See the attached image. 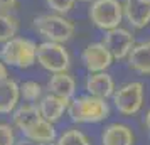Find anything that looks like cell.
<instances>
[{
  "instance_id": "cell-1",
  "label": "cell",
  "mask_w": 150,
  "mask_h": 145,
  "mask_svg": "<svg viewBox=\"0 0 150 145\" xmlns=\"http://www.w3.org/2000/svg\"><path fill=\"white\" fill-rule=\"evenodd\" d=\"M68 113L76 123H98L108 118L110 105L103 98L84 95V96H76L69 101Z\"/></svg>"
},
{
  "instance_id": "cell-2",
  "label": "cell",
  "mask_w": 150,
  "mask_h": 145,
  "mask_svg": "<svg viewBox=\"0 0 150 145\" xmlns=\"http://www.w3.org/2000/svg\"><path fill=\"white\" fill-rule=\"evenodd\" d=\"M0 59L12 68H30L37 61V44L25 37H12L4 42L0 49Z\"/></svg>"
},
{
  "instance_id": "cell-3",
  "label": "cell",
  "mask_w": 150,
  "mask_h": 145,
  "mask_svg": "<svg viewBox=\"0 0 150 145\" xmlns=\"http://www.w3.org/2000/svg\"><path fill=\"white\" fill-rule=\"evenodd\" d=\"M34 29L46 41L64 44L74 35V24L61 14H42L34 17Z\"/></svg>"
},
{
  "instance_id": "cell-4",
  "label": "cell",
  "mask_w": 150,
  "mask_h": 145,
  "mask_svg": "<svg viewBox=\"0 0 150 145\" xmlns=\"http://www.w3.org/2000/svg\"><path fill=\"white\" fill-rule=\"evenodd\" d=\"M89 19L101 30L120 27L123 21V5L120 0H93L89 4Z\"/></svg>"
},
{
  "instance_id": "cell-5",
  "label": "cell",
  "mask_w": 150,
  "mask_h": 145,
  "mask_svg": "<svg viewBox=\"0 0 150 145\" xmlns=\"http://www.w3.org/2000/svg\"><path fill=\"white\" fill-rule=\"evenodd\" d=\"M37 62L49 73H68L71 66V56L64 44L44 41L37 44Z\"/></svg>"
},
{
  "instance_id": "cell-6",
  "label": "cell",
  "mask_w": 150,
  "mask_h": 145,
  "mask_svg": "<svg viewBox=\"0 0 150 145\" xmlns=\"http://www.w3.org/2000/svg\"><path fill=\"white\" fill-rule=\"evenodd\" d=\"M113 105L122 115H135L143 105V84L140 81L123 84L113 93Z\"/></svg>"
},
{
  "instance_id": "cell-7",
  "label": "cell",
  "mask_w": 150,
  "mask_h": 145,
  "mask_svg": "<svg viewBox=\"0 0 150 145\" xmlns=\"http://www.w3.org/2000/svg\"><path fill=\"white\" fill-rule=\"evenodd\" d=\"M103 44L108 49L113 59H127L130 51L135 46V37L128 29L123 27H115L110 29L103 35Z\"/></svg>"
},
{
  "instance_id": "cell-8",
  "label": "cell",
  "mask_w": 150,
  "mask_h": 145,
  "mask_svg": "<svg viewBox=\"0 0 150 145\" xmlns=\"http://www.w3.org/2000/svg\"><path fill=\"white\" fill-rule=\"evenodd\" d=\"M83 64L89 73H101L111 66L113 56L108 49L105 47L103 42H91L88 44L81 54Z\"/></svg>"
},
{
  "instance_id": "cell-9",
  "label": "cell",
  "mask_w": 150,
  "mask_h": 145,
  "mask_svg": "<svg viewBox=\"0 0 150 145\" xmlns=\"http://www.w3.org/2000/svg\"><path fill=\"white\" fill-rule=\"evenodd\" d=\"M123 19L133 29H143L150 24V0H122Z\"/></svg>"
},
{
  "instance_id": "cell-10",
  "label": "cell",
  "mask_w": 150,
  "mask_h": 145,
  "mask_svg": "<svg viewBox=\"0 0 150 145\" xmlns=\"http://www.w3.org/2000/svg\"><path fill=\"white\" fill-rule=\"evenodd\" d=\"M69 101L71 100H66V98L49 93L47 96H42L39 100L37 106H39V111H41V117L44 120L51 122V123H54L64 115V111H68Z\"/></svg>"
},
{
  "instance_id": "cell-11",
  "label": "cell",
  "mask_w": 150,
  "mask_h": 145,
  "mask_svg": "<svg viewBox=\"0 0 150 145\" xmlns=\"http://www.w3.org/2000/svg\"><path fill=\"white\" fill-rule=\"evenodd\" d=\"M86 91L88 95H93L96 98H103L108 100L113 96L115 93V83L113 78L108 73H89V76L86 78Z\"/></svg>"
},
{
  "instance_id": "cell-12",
  "label": "cell",
  "mask_w": 150,
  "mask_h": 145,
  "mask_svg": "<svg viewBox=\"0 0 150 145\" xmlns=\"http://www.w3.org/2000/svg\"><path fill=\"white\" fill-rule=\"evenodd\" d=\"M21 98V86L14 79L5 78L0 81V113H12Z\"/></svg>"
},
{
  "instance_id": "cell-13",
  "label": "cell",
  "mask_w": 150,
  "mask_h": 145,
  "mask_svg": "<svg viewBox=\"0 0 150 145\" xmlns=\"http://www.w3.org/2000/svg\"><path fill=\"white\" fill-rule=\"evenodd\" d=\"M47 90L52 95H57L66 100H73L76 93V81L68 73H54L47 81Z\"/></svg>"
},
{
  "instance_id": "cell-14",
  "label": "cell",
  "mask_w": 150,
  "mask_h": 145,
  "mask_svg": "<svg viewBox=\"0 0 150 145\" xmlns=\"http://www.w3.org/2000/svg\"><path fill=\"white\" fill-rule=\"evenodd\" d=\"M127 59L133 71L140 74H150V41L135 44Z\"/></svg>"
},
{
  "instance_id": "cell-15",
  "label": "cell",
  "mask_w": 150,
  "mask_h": 145,
  "mask_svg": "<svg viewBox=\"0 0 150 145\" xmlns=\"http://www.w3.org/2000/svg\"><path fill=\"white\" fill-rule=\"evenodd\" d=\"M103 145H133V133L127 125L113 123L106 127L101 137Z\"/></svg>"
},
{
  "instance_id": "cell-16",
  "label": "cell",
  "mask_w": 150,
  "mask_h": 145,
  "mask_svg": "<svg viewBox=\"0 0 150 145\" xmlns=\"http://www.w3.org/2000/svg\"><path fill=\"white\" fill-rule=\"evenodd\" d=\"M42 117H41V111H39V106L35 103L22 105V106L14 110V123L21 132L27 130L30 125H34Z\"/></svg>"
},
{
  "instance_id": "cell-17",
  "label": "cell",
  "mask_w": 150,
  "mask_h": 145,
  "mask_svg": "<svg viewBox=\"0 0 150 145\" xmlns=\"http://www.w3.org/2000/svg\"><path fill=\"white\" fill-rule=\"evenodd\" d=\"M25 138L30 140H37V142H54L56 140V128L54 125L47 122V120H37L34 125H30L27 130L22 132Z\"/></svg>"
},
{
  "instance_id": "cell-18",
  "label": "cell",
  "mask_w": 150,
  "mask_h": 145,
  "mask_svg": "<svg viewBox=\"0 0 150 145\" xmlns=\"http://www.w3.org/2000/svg\"><path fill=\"white\" fill-rule=\"evenodd\" d=\"M19 21L10 12H0V44L10 41L17 35Z\"/></svg>"
},
{
  "instance_id": "cell-19",
  "label": "cell",
  "mask_w": 150,
  "mask_h": 145,
  "mask_svg": "<svg viewBox=\"0 0 150 145\" xmlns=\"http://www.w3.org/2000/svg\"><path fill=\"white\" fill-rule=\"evenodd\" d=\"M21 86V96L29 101V103H34V101H39L42 98V86L35 81H24Z\"/></svg>"
},
{
  "instance_id": "cell-20",
  "label": "cell",
  "mask_w": 150,
  "mask_h": 145,
  "mask_svg": "<svg viewBox=\"0 0 150 145\" xmlns=\"http://www.w3.org/2000/svg\"><path fill=\"white\" fill-rule=\"evenodd\" d=\"M56 145H89L86 135L79 130H68L57 138Z\"/></svg>"
},
{
  "instance_id": "cell-21",
  "label": "cell",
  "mask_w": 150,
  "mask_h": 145,
  "mask_svg": "<svg viewBox=\"0 0 150 145\" xmlns=\"http://www.w3.org/2000/svg\"><path fill=\"white\" fill-rule=\"evenodd\" d=\"M76 0H46V5H47L54 14H61L66 15L69 14L73 7H74Z\"/></svg>"
},
{
  "instance_id": "cell-22",
  "label": "cell",
  "mask_w": 150,
  "mask_h": 145,
  "mask_svg": "<svg viewBox=\"0 0 150 145\" xmlns=\"http://www.w3.org/2000/svg\"><path fill=\"white\" fill-rule=\"evenodd\" d=\"M0 145H15L14 132L5 123H0Z\"/></svg>"
},
{
  "instance_id": "cell-23",
  "label": "cell",
  "mask_w": 150,
  "mask_h": 145,
  "mask_svg": "<svg viewBox=\"0 0 150 145\" xmlns=\"http://www.w3.org/2000/svg\"><path fill=\"white\" fill-rule=\"evenodd\" d=\"M17 5V0H0V12H10Z\"/></svg>"
},
{
  "instance_id": "cell-24",
  "label": "cell",
  "mask_w": 150,
  "mask_h": 145,
  "mask_svg": "<svg viewBox=\"0 0 150 145\" xmlns=\"http://www.w3.org/2000/svg\"><path fill=\"white\" fill-rule=\"evenodd\" d=\"M15 145H56L54 142H37V140H30V138H22Z\"/></svg>"
},
{
  "instance_id": "cell-25",
  "label": "cell",
  "mask_w": 150,
  "mask_h": 145,
  "mask_svg": "<svg viewBox=\"0 0 150 145\" xmlns=\"http://www.w3.org/2000/svg\"><path fill=\"white\" fill-rule=\"evenodd\" d=\"M5 78H8V74H7V68H5V62L0 59V81H2V79H5Z\"/></svg>"
},
{
  "instance_id": "cell-26",
  "label": "cell",
  "mask_w": 150,
  "mask_h": 145,
  "mask_svg": "<svg viewBox=\"0 0 150 145\" xmlns=\"http://www.w3.org/2000/svg\"><path fill=\"white\" fill-rule=\"evenodd\" d=\"M145 125H147V128H149V133H150V111L147 113V117H145Z\"/></svg>"
},
{
  "instance_id": "cell-27",
  "label": "cell",
  "mask_w": 150,
  "mask_h": 145,
  "mask_svg": "<svg viewBox=\"0 0 150 145\" xmlns=\"http://www.w3.org/2000/svg\"><path fill=\"white\" fill-rule=\"evenodd\" d=\"M83 2H89V4H91V2H93V0H83Z\"/></svg>"
}]
</instances>
